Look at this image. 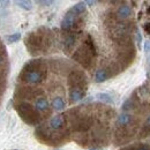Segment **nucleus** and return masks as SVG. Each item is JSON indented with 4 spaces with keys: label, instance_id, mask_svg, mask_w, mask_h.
I'll list each match as a JSON object with an SVG mask.
<instances>
[{
    "label": "nucleus",
    "instance_id": "obj_5",
    "mask_svg": "<svg viewBox=\"0 0 150 150\" xmlns=\"http://www.w3.org/2000/svg\"><path fill=\"white\" fill-rule=\"evenodd\" d=\"M136 39H137V40H136V43H137V44H140V43H141V34H140L139 31H136Z\"/></svg>",
    "mask_w": 150,
    "mask_h": 150
},
{
    "label": "nucleus",
    "instance_id": "obj_3",
    "mask_svg": "<svg viewBox=\"0 0 150 150\" xmlns=\"http://www.w3.org/2000/svg\"><path fill=\"white\" fill-rule=\"evenodd\" d=\"M18 4L21 5V7L24 9H31V2H29V1H19Z\"/></svg>",
    "mask_w": 150,
    "mask_h": 150
},
{
    "label": "nucleus",
    "instance_id": "obj_2",
    "mask_svg": "<svg viewBox=\"0 0 150 150\" xmlns=\"http://www.w3.org/2000/svg\"><path fill=\"white\" fill-rule=\"evenodd\" d=\"M20 38H21V35L20 34H13V35H11V36H6L5 39L8 42V43H15V42H18Z\"/></svg>",
    "mask_w": 150,
    "mask_h": 150
},
{
    "label": "nucleus",
    "instance_id": "obj_4",
    "mask_svg": "<svg viewBox=\"0 0 150 150\" xmlns=\"http://www.w3.org/2000/svg\"><path fill=\"white\" fill-rule=\"evenodd\" d=\"M144 51L150 53V40H146V43H144Z\"/></svg>",
    "mask_w": 150,
    "mask_h": 150
},
{
    "label": "nucleus",
    "instance_id": "obj_1",
    "mask_svg": "<svg viewBox=\"0 0 150 150\" xmlns=\"http://www.w3.org/2000/svg\"><path fill=\"white\" fill-rule=\"evenodd\" d=\"M52 38H53V35L49 29L42 28L36 33L28 35V37L25 38V45L30 51V53L33 54L45 52L51 46Z\"/></svg>",
    "mask_w": 150,
    "mask_h": 150
}]
</instances>
